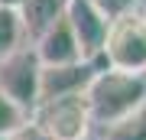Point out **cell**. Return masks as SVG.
I'll list each match as a JSON object with an SVG mask.
<instances>
[{
    "instance_id": "6da1fadb",
    "label": "cell",
    "mask_w": 146,
    "mask_h": 140,
    "mask_svg": "<svg viewBox=\"0 0 146 140\" xmlns=\"http://www.w3.org/2000/svg\"><path fill=\"white\" fill-rule=\"evenodd\" d=\"M84 104H88L91 124L101 130L117 124V121L136 114L146 108V75H127L114 68H98L94 78L84 88Z\"/></svg>"
},
{
    "instance_id": "7a4b0ae2",
    "label": "cell",
    "mask_w": 146,
    "mask_h": 140,
    "mask_svg": "<svg viewBox=\"0 0 146 140\" xmlns=\"http://www.w3.org/2000/svg\"><path fill=\"white\" fill-rule=\"evenodd\" d=\"M98 68H114L127 75H146V13L130 10L107 23Z\"/></svg>"
},
{
    "instance_id": "3957f363",
    "label": "cell",
    "mask_w": 146,
    "mask_h": 140,
    "mask_svg": "<svg viewBox=\"0 0 146 140\" xmlns=\"http://www.w3.org/2000/svg\"><path fill=\"white\" fill-rule=\"evenodd\" d=\"M29 121L49 140H88V130H91V114H88V104H84V91L39 101Z\"/></svg>"
},
{
    "instance_id": "277c9868",
    "label": "cell",
    "mask_w": 146,
    "mask_h": 140,
    "mask_svg": "<svg viewBox=\"0 0 146 140\" xmlns=\"http://www.w3.org/2000/svg\"><path fill=\"white\" fill-rule=\"evenodd\" d=\"M39 72H42V65L33 46H23L13 56L0 59V91L10 101H16L29 117L39 104Z\"/></svg>"
},
{
    "instance_id": "5b68a950",
    "label": "cell",
    "mask_w": 146,
    "mask_h": 140,
    "mask_svg": "<svg viewBox=\"0 0 146 140\" xmlns=\"http://www.w3.org/2000/svg\"><path fill=\"white\" fill-rule=\"evenodd\" d=\"M65 20L72 26L75 42H78L81 62L98 65L101 46H104V36H107V16L91 0H65Z\"/></svg>"
},
{
    "instance_id": "8992f818",
    "label": "cell",
    "mask_w": 146,
    "mask_h": 140,
    "mask_svg": "<svg viewBox=\"0 0 146 140\" xmlns=\"http://www.w3.org/2000/svg\"><path fill=\"white\" fill-rule=\"evenodd\" d=\"M33 52H36L39 65L42 68H55V65H75L81 62V52H78V42L72 36V26H68L65 13L49 26L42 36L33 42Z\"/></svg>"
},
{
    "instance_id": "52a82bcc",
    "label": "cell",
    "mask_w": 146,
    "mask_h": 140,
    "mask_svg": "<svg viewBox=\"0 0 146 140\" xmlns=\"http://www.w3.org/2000/svg\"><path fill=\"white\" fill-rule=\"evenodd\" d=\"M94 72H98V65H91V62H75V65L42 68V72H39V101L84 91V88H88V82L94 78Z\"/></svg>"
},
{
    "instance_id": "ba28073f",
    "label": "cell",
    "mask_w": 146,
    "mask_h": 140,
    "mask_svg": "<svg viewBox=\"0 0 146 140\" xmlns=\"http://www.w3.org/2000/svg\"><path fill=\"white\" fill-rule=\"evenodd\" d=\"M16 13H20L26 42L33 46V42H36L42 33L65 13V0H23V3L16 7Z\"/></svg>"
},
{
    "instance_id": "9c48e42d",
    "label": "cell",
    "mask_w": 146,
    "mask_h": 140,
    "mask_svg": "<svg viewBox=\"0 0 146 140\" xmlns=\"http://www.w3.org/2000/svg\"><path fill=\"white\" fill-rule=\"evenodd\" d=\"M23 46H29V42H26V33H23L20 13L13 7H0V59L13 56Z\"/></svg>"
},
{
    "instance_id": "30bf717a",
    "label": "cell",
    "mask_w": 146,
    "mask_h": 140,
    "mask_svg": "<svg viewBox=\"0 0 146 140\" xmlns=\"http://www.w3.org/2000/svg\"><path fill=\"white\" fill-rule=\"evenodd\" d=\"M104 140H146V108L104 127Z\"/></svg>"
},
{
    "instance_id": "8fae6325",
    "label": "cell",
    "mask_w": 146,
    "mask_h": 140,
    "mask_svg": "<svg viewBox=\"0 0 146 140\" xmlns=\"http://www.w3.org/2000/svg\"><path fill=\"white\" fill-rule=\"evenodd\" d=\"M26 124H29V114H26V111H23L16 101H10L3 91H0V140L20 134Z\"/></svg>"
},
{
    "instance_id": "7c38bea8",
    "label": "cell",
    "mask_w": 146,
    "mask_h": 140,
    "mask_svg": "<svg viewBox=\"0 0 146 140\" xmlns=\"http://www.w3.org/2000/svg\"><path fill=\"white\" fill-rule=\"evenodd\" d=\"M91 3L107 16V23L123 16V13H130V10H136V0H91Z\"/></svg>"
},
{
    "instance_id": "4fadbf2b",
    "label": "cell",
    "mask_w": 146,
    "mask_h": 140,
    "mask_svg": "<svg viewBox=\"0 0 146 140\" xmlns=\"http://www.w3.org/2000/svg\"><path fill=\"white\" fill-rule=\"evenodd\" d=\"M10 140H49V137H46V134H42V130H39L36 124H33V121H29V124H26V127H23V130H20V134H13Z\"/></svg>"
},
{
    "instance_id": "5bb4252c",
    "label": "cell",
    "mask_w": 146,
    "mask_h": 140,
    "mask_svg": "<svg viewBox=\"0 0 146 140\" xmlns=\"http://www.w3.org/2000/svg\"><path fill=\"white\" fill-rule=\"evenodd\" d=\"M20 3H23V0H0V7H13V10H16Z\"/></svg>"
}]
</instances>
